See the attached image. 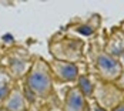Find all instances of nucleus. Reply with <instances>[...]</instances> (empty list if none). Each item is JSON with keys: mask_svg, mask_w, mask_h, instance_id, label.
Here are the masks:
<instances>
[{"mask_svg": "<svg viewBox=\"0 0 124 111\" xmlns=\"http://www.w3.org/2000/svg\"><path fill=\"white\" fill-rule=\"evenodd\" d=\"M29 86L33 91H36L39 94H44L47 93L50 88V78L47 74L43 71H34L29 77Z\"/></svg>", "mask_w": 124, "mask_h": 111, "instance_id": "nucleus-1", "label": "nucleus"}, {"mask_svg": "<svg viewBox=\"0 0 124 111\" xmlns=\"http://www.w3.org/2000/svg\"><path fill=\"white\" fill-rule=\"evenodd\" d=\"M56 70H57V73L60 74V77L64 78V80H74L76 75H77L76 67L71 66V64H67V63H59Z\"/></svg>", "mask_w": 124, "mask_h": 111, "instance_id": "nucleus-2", "label": "nucleus"}, {"mask_svg": "<svg viewBox=\"0 0 124 111\" xmlns=\"http://www.w3.org/2000/svg\"><path fill=\"white\" fill-rule=\"evenodd\" d=\"M83 105V98L81 96L78 94L77 90H73L70 93V97H69V101H67V111H80Z\"/></svg>", "mask_w": 124, "mask_h": 111, "instance_id": "nucleus-3", "label": "nucleus"}, {"mask_svg": "<svg viewBox=\"0 0 124 111\" xmlns=\"http://www.w3.org/2000/svg\"><path fill=\"white\" fill-rule=\"evenodd\" d=\"M7 108H9V111H20L22 110L23 108V98H22V96L17 94V93H14L13 98L7 104Z\"/></svg>", "mask_w": 124, "mask_h": 111, "instance_id": "nucleus-4", "label": "nucleus"}, {"mask_svg": "<svg viewBox=\"0 0 124 111\" xmlns=\"http://www.w3.org/2000/svg\"><path fill=\"white\" fill-rule=\"evenodd\" d=\"M100 66H101V68L106 70V71H111V70H114V68H117L116 63L113 61L111 59H108L107 56L100 57Z\"/></svg>", "mask_w": 124, "mask_h": 111, "instance_id": "nucleus-5", "label": "nucleus"}, {"mask_svg": "<svg viewBox=\"0 0 124 111\" xmlns=\"http://www.w3.org/2000/svg\"><path fill=\"white\" fill-rule=\"evenodd\" d=\"M80 84H81V90L84 93H90V84L86 78H80Z\"/></svg>", "mask_w": 124, "mask_h": 111, "instance_id": "nucleus-6", "label": "nucleus"}, {"mask_svg": "<svg viewBox=\"0 0 124 111\" xmlns=\"http://www.w3.org/2000/svg\"><path fill=\"white\" fill-rule=\"evenodd\" d=\"M78 31H81L83 34H91V33H93V29H90V27H86V26H84V27H80Z\"/></svg>", "mask_w": 124, "mask_h": 111, "instance_id": "nucleus-7", "label": "nucleus"}, {"mask_svg": "<svg viewBox=\"0 0 124 111\" xmlns=\"http://www.w3.org/2000/svg\"><path fill=\"white\" fill-rule=\"evenodd\" d=\"M116 111H124V105H121L120 108H117V110H116Z\"/></svg>", "mask_w": 124, "mask_h": 111, "instance_id": "nucleus-8", "label": "nucleus"}]
</instances>
